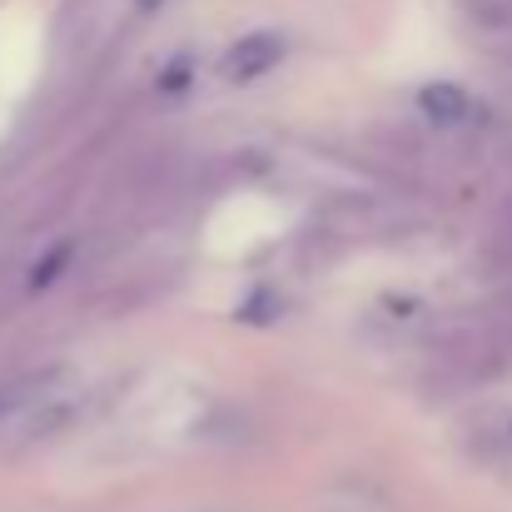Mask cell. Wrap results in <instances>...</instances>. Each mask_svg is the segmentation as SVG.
<instances>
[{
  "instance_id": "2",
  "label": "cell",
  "mask_w": 512,
  "mask_h": 512,
  "mask_svg": "<svg viewBox=\"0 0 512 512\" xmlns=\"http://www.w3.org/2000/svg\"><path fill=\"white\" fill-rule=\"evenodd\" d=\"M418 110L433 120V125H463L473 115V100L463 85H448V80H433L418 90Z\"/></svg>"
},
{
  "instance_id": "1",
  "label": "cell",
  "mask_w": 512,
  "mask_h": 512,
  "mask_svg": "<svg viewBox=\"0 0 512 512\" xmlns=\"http://www.w3.org/2000/svg\"><path fill=\"white\" fill-rule=\"evenodd\" d=\"M284 60V40L279 35H244L239 45H229L224 50V60H219V75L229 80V85H254L264 70H274Z\"/></svg>"
},
{
  "instance_id": "3",
  "label": "cell",
  "mask_w": 512,
  "mask_h": 512,
  "mask_svg": "<svg viewBox=\"0 0 512 512\" xmlns=\"http://www.w3.org/2000/svg\"><path fill=\"white\" fill-rule=\"evenodd\" d=\"M65 264H70V244H55V249H50V259L30 274V289H50V284H55V274H60Z\"/></svg>"
},
{
  "instance_id": "4",
  "label": "cell",
  "mask_w": 512,
  "mask_h": 512,
  "mask_svg": "<svg viewBox=\"0 0 512 512\" xmlns=\"http://www.w3.org/2000/svg\"><path fill=\"white\" fill-rule=\"evenodd\" d=\"M35 388H40V383H0V418L15 413V408H25V403L35 398Z\"/></svg>"
}]
</instances>
